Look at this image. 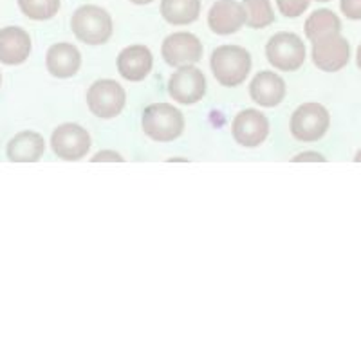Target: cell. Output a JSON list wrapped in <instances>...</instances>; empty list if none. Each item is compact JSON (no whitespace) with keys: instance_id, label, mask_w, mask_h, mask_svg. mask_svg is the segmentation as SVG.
Listing matches in <instances>:
<instances>
[{"instance_id":"obj_1","label":"cell","mask_w":361,"mask_h":341,"mask_svg":"<svg viewBox=\"0 0 361 341\" xmlns=\"http://www.w3.org/2000/svg\"><path fill=\"white\" fill-rule=\"evenodd\" d=\"M71 29L74 37L87 46H103L111 40L114 24L107 9L94 4H85L80 6L73 13Z\"/></svg>"},{"instance_id":"obj_2","label":"cell","mask_w":361,"mask_h":341,"mask_svg":"<svg viewBox=\"0 0 361 341\" xmlns=\"http://www.w3.org/2000/svg\"><path fill=\"white\" fill-rule=\"evenodd\" d=\"M212 73L222 87H237L251 73V54L240 46H221L209 58Z\"/></svg>"},{"instance_id":"obj_3","label":"cell","mask_w":361,"mask_h":341,"mask_svg":"<svg viewBox=\"0 0 361 341\" xmlns=\"http://www.w3.org/2000/svg\"><path fill=\"white\" fill-rule=\"evenodd\" d=\"M185 130V116L170 103H154L143 112V132L150 140L169 143Z\"/></svg>"},{"instance_id":"obj_4","label":"cell","mask_w":361,"mask_h":341,"mask_svg":"<svg viewBox=\"0 0 361 341\" xmlns=\"http://www.w3.org/2000/svg\"><path fill=\"white\" fill-rule=\"evenodd\" d=\"M267 62L279 70L293 73L298 70L305 62V44L295 33L282 31L269 38L266 46Z\"/></svg>"},{"instance_id":"obj_5","label":"cell","mask_w":361,"mask_h":341,"mask_svg":"<svg viewBox=\"0 0 361 341\" xmlns=\"http://www.w3.org/2000/svg\"><path fill=\"white\" fill-rule=\"evenodd\" d=\"M127 94L125 89L116 80H98L87 91L89 111L102 120L118 118L125 108Z\"/></svg>"},{"instance_id":"obj_6","label":"cell","mask_w":361,"mask_h":341,"mask_svg":"<svg viewBox=\"0 0 361 341\" xmlns=\"http://www.w3.org/2000/svg\"><path fill=\"white\" fill-rule=\"evenodd\" d=\"M331 114L322 103H304L291 116L289 128L298 141H318L327 134Z\"/></svg>"},{"instance_id":"obj_7","label":"cell","mask_w":361,"mask_h":341,"mask_svg":"<svg viewBox=\"0 0 361 341\" xmlns=\"http://www.w3.org/2000/svg\"><path fill=\"white\" fill-rule=\"evenodd\" d=\"M312 63L325 73H338L350 60V46L340 33L327 35L312 42Z\"/></svg>"},{"instance_id":"obj_8","label":"cell","mask_w":361,"mask_h":341,"mask_svg":"<svg viewBox=\"0 0 361 341\" xmlns=\"http://www.w3.org/2000/svg\"><path fill=\"white\" fill-rule=\"evenodd\" d=\"M90 134L76 123H63L53 132L51 136V147L54 154L63 161H80L89 154Z\"/></svg>"},{"instance_id":"obj_9","label":"cell","mask_w":361,"mask_h":341,"mask_svg":"<svg viewBox=\"0 0 361 341\" xmlns=\"http://www.w3.org/2000/svg\"><path fill=\"white\" fill-rule=\"evenodd\" d=\"M169 92L173 101L180 105H193L201 101L206 94V78L201 69L193 66H183L170 76Z\"/></svg>"},{"instance_id":"obj_10","label":"cell","mask_w":361,"mask_h":341,"mask_svg":"<svg viewBox=\"0 0 361 341\" xmlns=\"http://www.w3.org/2000/svg\"><path fill=\"white\" fill-rule=\"evenodd\" d=\"M161 56L170 67H183L197 63L202 58V44L192 33H173L164 38Z\"/></svg>"},{"instance_id":"obj_11","label":"cell","mask_w":361,"mask_h":341,"mask_svg":"<svg viewBox=\"0 0 361 341\" xmlns=\"http://www.w3.org/2000/svg\"><path fill=\"white\" fill-rule=\"evenodd\" d=\"M231 134L238 144L246 148H257L269 136V121L257 108H246L235 116L231 123Z\"/></svg>"},{"instance_id":"obj_12","label":"cell","mask_w":361,"mask_h":341,"mask_svg":"<svg viewBox=\"0 0 361 341\" xmlns=\"http://www.w3.org/2000/svg\"><path fill=\"white\" fill-rule=\"evenodd\" d=\"M246 24V9L237 0H217L208 11V25L219 37H230Z\"/></svg>"},{"instance_id":"obj_13","label":"cell","mask_w":361,"mask_h":341,"mask_svg":"<svg viewBox=\"0 0 361 341\" xmlns=\"http://www.w3.org/2000/svg\"><path fill=\"white\" fill-rule=\"evenodd\" d=\"M118 73L128 82H143L154 67V56L147 46H128L118 54Z\"/></svg>"},{"instance_id":"obj_14","label":"cell","mask_w":361,"mask_h":341,"mask_svg":"<svg viewBox=\"0 0 361 341\" xmlns=\"http://www.w3.org/2000/svg\"><path fill=\"white\" fill-rule=\"evenodd\" d=\"M31 54V37L18 25L0 29V63L20 66Z\"/></svg>"},{"instance_id":"obj_15","label":"cell","mask_w":361,"mask_h":341,"mask_svg":"<svg viewBox=\"0 0 361 341\" xmlns=\"http://www.w3.org/2000/svg\"><path fill=\"white\" fill-rule=\"evenodd\" d=\"M250 96L260 107L273 108L286 98V82L276 73L262 70L251 80Z\"/></svg>"},{"instance_id":"obj_16","label":"cell","mask_w":361,"mask_h":341,"mask_svg":"<svg viewBox=\"0 0 361 341\" xmlns=\"http://www.w3.org/2000/svg\"><path fill=\"white\" fill-rule=\"evenodd\" d=\"M45 66L54 78H73L82 66V54L73 44L60 42V44L49 47L47 56H45Z\"/></svg>"},{"instance_id":"obj_17","label":"cell","mask_w":361,"mask_h":341,"mask_svg":"<svg viewBox=\"0 0 361 341\" xmlns=\"http://www.w3.org/2000/svg\"><path fill=\"white\" fill-rule=\"evenodd\" d=\"M45 141L38 132L17 134L8 144V159L13 163H37L44 156Z\"/></svg>"},{"instance_id":"obj_18","label":"cell","mask_w":361,"mask_h":341,"mask_svg":"<svg viewBox=\"0 0 361 341\" xmlns=\"http://www.w3.org/2000/svg\"><path fill=\"white\" fill-rule=\"evenodd\" d=\"M161 17L172 25H188L201 15V0H163Z\"/></svg>"},{"instance_id":"obj_19","label":"cell","mask_w":361,"mask_h":341,"mask_svg":"<svg viewBox=\"0 0 361 341\" xmlns=\"http://www.w3.org/2000/svg\"><path fill=\"white\" fill-rule=\"evenodd\" d=\"M304 31L311 42L324 38L327 35L341 33V20L336 13L327 8L316 9L309 15V18L304 24Z\"/></svg>"},{"instance_id":"obj_20","label":"cell","mask_w":361,"mask_h":341,"mask_svg":"<svg viewBox=\"0 0 361 341\" xmlns=\"http://www.w3.org/2000/svg\"><path fill=\"white\" fill-rule=\"evenodd\" d=\"M246 24L251 29H264L275 22V9L271 0H244Z\"/></svg>"},{"instance_id":"obj_21","label":"cell","mask_w":361,"mask_h":341,"mask_svg":"<svg viewBox=\"0 0 361 341\" xmlns=\"http://www.w3.org/2000/svg\"><path fill=\"white\" fill-rule=\"evenodd\" d=\"M60 4L62 0H18L20 11L27 18L37 22L51 20L60 11Z\"/></svg>"},{"instance_id":"obj_22","label":"cell","mask_w":361,"mask_h":341,"mask_svg":"<svg viewBox=\"0 0 361 341\" xmlns=\"http://www.w3.org/2000/svg\"><path fill=\"white\" fill-rule=\"evenodd\" d=\"M276 6L283 17L298 18L307 11L311 0H276Z\"/></svg>"},{"instance_id":"obj_23","label":"cell","mask_w":361,"mask_h":341,"mask_svg":"<svg viewBox=\"0 0 361 341\" xmlns=\"http://www.w3.org/2000/svg\"><path fill=\"white\" fill-rule=\"evenodd\" d=\"M340 9L349 20H361V0H340Z\"/></svg>"},{"instance_id":"obj_24","label":"cell","mask_w":361,"mask_h":341,"mask_svg":"<svg viewBox=\"0 0 361 341\" xmlns=\"http://www.w3.org/2000/svg\"><path fill=\"white\" fill-rule=\"evenodd\" d=\"M90 161H92V163H99V161H105V163H123L125 157L119 156L114 150H102V152H98L96 156H92Z\"/></svg>"},{"instance_id":"obj_25","label":"cell","mask_w":361,"mask_h":341,"mask_svg":"<svg viewBox=\"0 0 361 341\" xmlns=\"http://www.w3.org/2000/svg\"><path fill=\"white\" fill-rule=\"evenodd\" d=\"M293 161H295V163H302V161H311V163H325V161H327V157L325 156H322V154H318V152H302V154H298V156H295L293 157Z\"/></svg>"},{"instance_id":"obj_26","label":"cell","mask_w":361,"mask_h":341,"mask_svg":"<svg viewBox=\"0 0 361 341\" xmlns=\"http://www.w3.org/2000/svg\"><path fill=\"white\" fill-rule=\"evenodd\" d=\"M134 6H147V4H152L154 0H130Z\"/></svg>"},{"instance_id":"obj_27","label":"cell","mask_w":361,"mask_h":341,"mask_svg":"<svg viewBox=\"0 0 361 341\" xmlns=\"http://www.w3.org/2000/svg\"><path fill=\"white\" fill-rule=\"evenodd\" d=\"M356 63H357V67H360V69H361V44H360V47H357V53H356Z\"/></svg>"},{"instance_id":"obj_28","label":"cell","mask_w":361,"mask_h":341,"mask_svg":"<svg viewBox=\"0 0 361 341\" xmlns=\"http://www.w3.org/2000/svg\"><path fill=\"white\" fill-rule=\"evenodd\" d=\"M354 161H356V163H361V150L356 154V157H354Z\"/></svg>"},{"instance_id":"obj_29","label":"cell","mask_w":361,"mask_h":341,"mask_svg":"<svg viewBox=\"0 0 361 341\" xmlns=\"http://www.w3.org/2000/svg\"><path fill=\"white\" fill-rule=\"evenodd\" d=\"M316 2H331V0H316Z\"/></svg>"},{"instance_id":"obj_30","label":"cell","mask_w":361,"mask_h":341,"mask_svg":"<svg viewBox=\"0 0 361 341\" xmlns=\"http://www.w3.org/2000/svg\"><path fill=\"white\" fill-rule=\"evenodd\" d=\"M0 85H2V74H0Z\"/></svg>"}]
</instances>
